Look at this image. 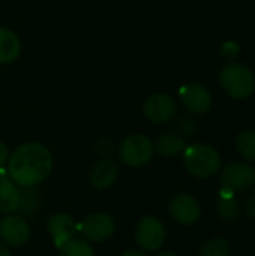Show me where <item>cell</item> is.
Returning <instances> with one entry per match:
<instances>
[{
	"mask_svg": "<svg viewBox=\"0 0 255 256\" xmlns=\"http://www.w3.org/2000/svg\"><path fill=\"white\" fill-rule=\"evenodd\" d=\"M119 165L108 159L98 160L89 172V184L96 190L110 189L119 178Z\"/></svg>",
	"mask_w": 255,
	"mask_h": 256,
	"instance_id": "cell-13",
	"label": "cell"
},
{
	"mask_svg": "<svg viewBox=\"0 0 255 256\" xmlns=\"http://www.w3.org/2000/svg\"><path fill=\"white\" fill-rule=\"evenodd\" d=\"M39 207H41V200H39V194L36 192V189L20 188V201H18L17 213L24 219L35 218L39 212Z\"/></svg>",
	"mask_w": 255,
	"mask_h": 256,
	"instance_id": "cell-17",
	"label": "cell"
},
{
	"mask_svg": "<svg viewBox=\"0 0 255 256\" xmlns=\"http://www.w3.org/2000/svg\"><path fill=\"white\" fill-rule=\"evenodd\" d=\"M183 106L195 116H203L212 108L213 99L210 92L200 82H188L179 92Z\"/></svg>",
	"mask_w": 255,
	"mask_h": 256,
	"instance_id": "cell-10",
	"label": "cell"
},
{
	"mask_svg": "<svg viewBox=\"0 0 255 256\" xmlns=\"http://www.w3.org/2000/svg\"><path fill=\"white\" fill-rule=\"evenodd\" d=\"M20 56L21 40L18 34L8 27H0V64H12Z\"/></svg>",
	"mask_w": 255,
	"mask_h": 256,
	"instance_id": "cell-14",
	"label": "cell"
},
{
	"mask_svg": "<svg viewBox=\"0 0 255 256\" xmlns=\"http://www.w3.org/2000/svg\"><path fill=\"white\" fill-rule=\"evenodd\" d=\"M222 90L233 99H246L255 92L254 72L243 63L231 62L219 74Z\"/></svg>",
	"mask_w": 255,
	"mask_h": 256,
	"instance_id": "cell-2",
	"label": "cell"
},
{
	"mask_svg": "<svg viewBox=\"0 0 255 256\" xmlns=\"http://www.w3.org/2000/svg\"><path fill=\"white\" fill-rule=\"evenodd\" d=\"M174 129H176V134L180 135V136H191L197 130V123H195V120L192 117L182 116V117L177 118V122L174 124Z\"/></svg>",
	"mask_w": 255,
	"mask_h": 256,
	"instance_id": "cell-22",
	"label": "cell"
},
{
	"mask_svg": "<svg viewBox=\"0 0 255 256\" xmlns=\"http://www.w3.org/2000/svg\"><path fill=\"white\" fill-rule=\"evenodd\" d=\"M245 212L248 213V216L255 219V190L252 194H249V196L245 201Z\"/></svg>",
	"mask_w": 255,
	"mask_h": 256,
	"instance_id": "cell-25",
	"label": "cell"
},
{
	"mask_svg": "<svg viewBox=\"0 0 255 256\" xmlns=\"http://www.w3.org/2000/svg\"><path fill=\"white\" fill-rule=\"evenodd\" d=\"M53 171V154L39 142L18 146L9 156L6 176L18 188H36Z\"/></svg>",
	"mask_w": 255,
	"mask_h": 256,
	"instance_id": "cell-1",
	"label": "cell"
},
{
	"mask_svg": "<svg viewBox=\"0 0 255 256\" xmlns=\"http://www.w3.org/2000/svg\"><path fill=\"white\" fill-rule=\"evenodd\" d=\"M20 188L6 176L0 174V214H14L18 208Z\"/></svg>",
	"mask_w": 255,
	"mask_h": 256,
	"instance_id": "cell-15",
	"label": "cell"
},
{
	"mask_svg": "<svg viewBox=\"0 0 255 256\" xmlns=\"http://www.w3.org/2000/svg\"><path fill=\"white\" fill-rule=\"evenodd\" d=\"M183 164L191 176L197 178H210L221 168V156L207 144H194L185 148Z\"/></svg>",
	"mask_w": 255,
	"mask_h": 256,
	"instance_id": "cell-3",
	"label": "cell"
},
{
	"mask_svg": "<svg viewBox=\"0 0 255 256\" xmlns=\"http://www.w3.org/2000/svg\"><path fill=\"white\" fill-rule=\"evenodd\" d=\"M9 156H11V153H9L8 146H6L5 142H0V170H2L5 165H8Z\"/></svg>",
	"mask_w": 255,
	"mask_h": 256,
	"instance_id": "cell-26",
	"label": "cell"
},
{
	"mask_svg": "<svg viewBox=\"0 0 255 256\" xmlns=\"http://www.w3.org/2000/svg\"><path fill=\"white\" fill-rule=\"evenodd\" d=\"M155 152H158L164 158H174L185 152L186 142L185 140L173 132H165L158 136V140L153 142Z\"/></svg>",
	"mask_w": 255,
	"mask_h": 256,
	"instance_id": "cell-16",
	"label": "cell"
},
{
	"mask_svg": "<svg viewBox=\"0 0 255 256\" xmlns=\"http://www.w3.org/2000/svg\"><path fill=\"white\" fill-rule=\"evenodd\" d=\"M47 230H48L53 244L60 250L69 240L74 238L77 232V225L69 214L56 213L48 219Z\"/></svg>",
	"mask_w": 255,
	"mask_h": 256,
	"instance_id": "cell-12",
	"label": "cell"
},
{
	"mask_svg": "<svg viewBox=\"0 0 255 256\" xmlns=\"http://www.w3.org/2000/svg\"><path fill=\"white\" fill-rule=\"evenodd\" d=\"M0 256H12L11 250L8 246H5L3 243H0Z\"/></svg>",
	"mask_w": 255,
	"mask_h": 256,
	"instance_id": "cell-28",
	"label": "cell"
},
{
	"mask_svg": "<svg viewBox=\"0 0 255 256\" xmlns=\"http://www.w3.org/2000/svg\"><path fill=\"white\" fill-rule=\"evenodd\" d=\"M117 154L123 165L129 168H143L152 162L155 154V147L149 136L141 134H134L122 141Z\"/></svg>",
	"mask_w": 255,
	"mask_h": 256,
	"instance_id": "cell-4",
	"label": "cell"
},
{
	"mask_svg": "<svg viewBox=\"0 0 255 256\" xmlns=\"http://www.w3.org/2000/svg\"><path fill=\"white\" fill-rule=\"evenodd\" d=\"M168 210H170V216L173 218V220L183 226L194 225L201 216L200 204L197 202L194 196L186 195V194H179L173 196V200L170 201Z\"/></svg>",
	"mask_w": 255,
	"mask_h": 256,
	"instance_id": "cell-11",
	"label": "cell"
},
{
	"mask_svg": "<svg viewBox=\"0 0 255 256\" xmlns=\"http://www.w3.org/2000/svg\"><path fill=\"white\" fill-rule=\"evenodd\" d=\"M156 256H177L176 254H173V252H161V254H158Z\"/></svg>",
	"mask_w": 255,
	"mask_h": 256,
	"instance_id": "cell-29",
	"label": "cell"
},
{
	"mask_svg": "<svg viewBox=\"0 0 255 256\" xmlns=\"http://www.w3.org/2000/svg\"><path fill=\"white\" fill-rule=\"evenodd\" d=\"M135 243L144 252H158L167 240V228L155 216L143 218L135 226Z\"/></svg>",
	"mask_w": 255,
	"mask_h": 256,
	"instance_id": "cell-5",
	"label": "cell"
},
{
	"mask_svg": "<svg viewBox=\"0 0 255 256\" xmlns=\"http://www.w3.org/2000/svg\"><path fill=\"white\" fill-rule=\"evenodd\" d=\"M236 147L245 159L255 162V130L246 129L239 132L236 136Z\"/></svg>",
	"mask_w": 255,
	"mask_h": 256,
	"instance_id": "cell-19",
	"label": "cell"
},
{
	"mask_svg": "<svg viewBox=\"0 0 255 256\" xmlns=\"http://www.w3.org/2000/svg\"><path fill=\"white\" fill-rule=\"evenodd\" d=\"M198 256H230V243L224 238L209 240L200 248Z\"/></svg>",
	"mask_w": 255,
	"mask_h": 256,
	"instance_id": "cell-21",
	"label": "cell"
},
{
	"mask_svg": "<svg viewBox=\"0 0 255 256\" xmlns=\"http://www.w3.org/2000/svg\"><path fill=\"white\" fill-rule=\"evenodd\" d=\"M114 152H116V148H114V144L110 138L101 136L95 141V153H98L104 159H108Z\"/></svg>",
	"mask_w": 255,
	"mask_h": 256,
	"instance_id": "cell-23",
	"label": "cell"
},
{
	"mask_svg": "<svg viewBox=\"0 0 255 256\" xmlns=\"http://www.w3.org/2000/svg\"><path fill=\"white\" fill-rule=\"evenodd\" d=\"M216 213L225 222H237L240 219L239 202L233 196H230V198L221 196L216 202Z\"/></svg>",
	"mask_w": 255,
	"mask_h": 256,
	"instance_id": "cell-18",
	"label": "cell"
},
{
	"mask_svg": "<svg viewBox=\"0 0 255 256\" xmlns=\"http://www.w3.org/2000/svg\"><path fill=\"white\" fill-rule=\"evenodd\" d=\"M59 252V256H95V250L87 240L75 237L69 240Z\"/></svg>",
	"mask_w": 255,
	"mask_h": 256,
	"instance_id": "cell-20",
	"label": "cell"
},
{
	"mask_svg": "<svg viewBox=\"0 0 255 256\" xmlns=\"http://www.w3.org/2000/svg\"><path fill=\"white\" fill-rule=\"evenodd\" d=\"M177 112L176 100L165 93H155L143 104V116L153 124L168 123Z\"/></svg>",
	"mask_w": 255,
	"mask_h": 256,
	"instance_id": "cell-9",
	"label": "cell"
},
{
	"mask_svg": "<svg viewBox=\"0 0 255 256\" xmlns=\"http://www.w3.org/2000/svg\"><path fill=\"white\" fill-rule=\"evenodd\" d=\"M30 240V225L20 214H6L0 220V243L18 249Z\"/></svg>",
	"mask_w": 255,
	"mask_h": 256,
	"instance_id": "cell-7",
	"label": "cell"
},
{
	"mask_svg": "<svg viewBox=\"0 0 255 256\" xmlns=\"http://www.w3.org/2000/svg\"><path fill=\"white\" fill-rule=\"evenodd\" d=\"M119 256H146V254L140 252V250H126V252L120 254Z\"/></svg>",
	"mask_w": 255,
	"mask_h": 256,
	"instance_id": "cell-27",
	"label": "cell"
},
{
	"mask_svg": "<svg viewBox=\"0 0 255 256\" xmlns=\"http://www.w3.org/2000/svg\"><path fill=\"white\" fill-rule=\"evenodd\" d=\"M78 230L89 243H104L114 236L116 222L107 213H93L80 224Z\"/></svg>",
	"mask_w": 255,
	"mask_h": 256,
	"instance_id": "cell-6",
	"label": "cell"
},
{
	"mask_svg": "<svg viewBox=\"0 0 255 256\" xmlns=\"http://www.w3.org/2000/svg\"><path fill=\"white\" fill-rule=\"evenodd\" d=\"M221 56L225 60H234L240 56V45L234 40H228L221 46Z\"/></svg>",
	"mask_w": 255,
	"mask_h": 256,
	"instance_id": "cell-24",
	"label": "cell"
},
{
	"mask_svg": "<svg viewBox=\"0 0 255 256\" xmlns=\"http://www.w3.org/2000/svg\"><path fill=\"white\" fill-rule=\"evenodd\" d=\"M222 188L234 192H246L255 184V168L246 162L228 164L221 176Z\"/></svg>",
	"mask_w": 255,
	"mask_h": 256,
	"instance_id": "cell-8",
	"label": "cell"
}]
</instances>
